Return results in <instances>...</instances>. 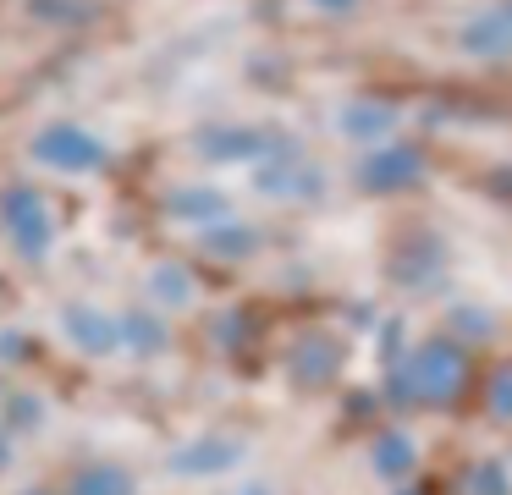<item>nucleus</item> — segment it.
<instances>
[{
	"instance_id": "1a4fd4ad",
	"label": "nucleus",
	"mask_w": 512,
	"mask_h": 495,
	"mask_svg": "<svg viewBox=\"0 0 512 495\" xmlns=\"http://www.w3.org/2000/svg\"><path fill=\"white\" fill-rule=\"evenodd\" d=\"M413 462V446L402 435H391V440H380V451H375V468L380 473H402Z\"/></svg>"
},
{
	"instance_id": "39448f33",
	"label": "nucleus",
	"mask_w": 512,
	"mask_h": 495,
	"mask_svg": "<svg viewBox=\"0 0 512 495\" xmlns=\"http://www.w3.org/2000/svg\"><path fill=\"white\" fill-rule=\"evenodd\" d=\"M413 176H419V154L386 149V154H375V160H364V176H358V182L386 193V187H402V182H413Z\"/></svg>"
},
{
	"instance_id": "7ed1b4c3",
	"label": "nucleus",
	"mask_w": 512,
	"mask_h": 495,
	"mask_svg": "<svg viewBox=\"0 0 512 495\" xmlns=\"http://www.w3.org/2000/svg\"><path fill=\"white\" fill-rule=\"evenodd\" d=\"M6 226H12L17 248H23L28 259H39V253L50 248V215H45V204H39V193H28V187L6 198Z\"/></svg>"
},
{
	"instance_id": "f257e3e1",
	"label": "nucleus",
	"mask_w": 512,
	"mask_h": 495,
	"mask_svg": "<svg viewBox=\"0 0 512 495\" xmlns=\"http://www.w3.org/2000/svg\"><path fill=\"white\" fill-rule=\"evenodd\" d=\"M457 385H463V358L452 347H424L408 363V391L424 396V402H446Z\"/></svg>"
},
{
	"instance_id": "20e7f679",
	"label": "nucleus",
	"mask_w": 512,
	"mask_h": 495,
	"mask_svg": "<svg viewBox=\"0 0 512 495\" xmlns=\"http://www.w3.org/2000/svg\"><path fill=\"white\" fill-rule=\"evenodd\" d=\"M463 50L468 55H512V0H501V6H490L485 17L468 22Z\"/></svg>"
},
{
	"instance_id": "ddd939ff",
	"label": "nucleus",
	"mask_w": 512,
	"mask_h": 495,
	"mask_svg": "<svg viewBox=\"0 0 512 495\" xmlns=\"http://www.w3.org/2000/svg\"><path fill=\"white\" fill-rule=\"evenodd\" d=\"M496 407H507V413H512V385H496Z\"/></svg>"
},
{
	"instance_id": "0eeeda50",
	"label": "nucleus",
	"mask_w": 512,
	"mask_h": 495,
	"mask_svg": "<svg viewBox=\"0 0 512 495\" xmlns=\"http://www.w3.org/2000/svg\"><path fill=\"white\" fill-rule=\"evenodd\" d=\"M232 457H237V446H199V451H182L177 468L182 473H215L221 462H232Z\"/></svg>"
},
{
	"instance_id": "423d86ee",
	"label": "nucleus",
	"mask_w": 512,
	"mask_h": 495,
	"mask_svg": "<svg viewBox=\"0 0 512 495\" xmlns=\"http://www.w3.org/2000/svg\"><path fill=\"white\" fill-rule=\"evenodd\" d=\"M67 330H72V336H78L89 352L116 347V325H111V319H100V314H89V308H72V314H67Z\"/></svg>"
},
{
	"instance_id": "f8f14e48",
	"label": "nucleus",
	"mask_w": 512,
	"mask_h": 495,
	"mask_svg": "<svg viewBox=\"0 0 512 495\" xmlns=\"http://www.w3.org/2000/svg\"><path fill=\"white\" fill-rule=\"evenodd\" d=\"M474 495H507V473H501L496 462H485V468L474 473Z\"/></svg>"
},
{
	"instance_id": "9d476101",
	"label": "nucleus",
	"mask_w": 512,
	"mask_h": 495,
	"mask_svg": "<svg viewBox=\"0 0 512 495\" xmlns=\"http://www.w3.org/2000/svg\"><path fill=\"white\" fill-rule=\"evenodd\" d=\"M171 209H177V215H221V198H215V193H177V198H171Z\"/></svg>"
},
{
	"instance_id": "4468645a",
	"label": "nucleus",
	"mask_w": 512,
	"mask_h": 495,
	"mask_svg": "<svg viewBox=\"0 0 512 495\" xmlns=\"http://www.w3.org/2000/svg\"><path fill=\"white\" fill-rule=\"evenodd\" d=\"M320 6H336V11H347V6H353V0H320Z\"/></svg>"
},
{
	"instance_id": "9b49d317",
	"label": "nucleus",
	"mask_w": 512,
	"mask_h": 495,
	"mask_svg": "<svg viewBox=\"0 0 512 495\" xmlns=\"http://www.w3.org/2000/svg\"><path fill=\"white\" fill-rule=\"evenodd\" d=\"M391 121V110H369V105H358V110H347V127L358 132V138H369L375 127H386Z\"/></svg>"
},
{
	"instance_id": "6e6552de",
	"label": "nucleus",
	"mask_w": 512,
	"mask_h": 495,
	"mask_svg": "<svg viewBox=\"0 0 512 495\" xmlns=\"http://www.w3.org/2000/svg\"><path fill=\"white\" fill-rule=\"evenodd\" d=\"M133 484H127V473H116V468H94V473H83L78 479V495H127Z\"/></svg>"
},
{
	"instance_id": "f03ea898",
	"label": "nucleus",
	"mask_w": 512,
	"mask_h": 495,
	"mask_svg": "<svg viewBox=\"0 0 512 495\" xmlns=\"http://www.w3.org/2000/svg\"><path fill=\"white\" fill-rule=\"evenodd\" d=\"M34 154L45 165H61V171H89V165L105 160V149L89 138V132H78V127H50L45 138L34 143Z\"/></svg>"
}]
</instances>
